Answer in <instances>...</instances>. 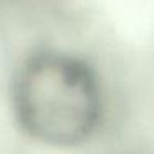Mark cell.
<instances>
[{
	"label": "cell",
	"instance_id": "1",
	"mask_svg": "<svg viewBox=\"0 0 154 154\" xmlns=\"http://www.w3.org/2000/svg\"><path fill=\"white\" fill-rule=\"evenodd\" d=\"M17 119L35 139L75 146L98 126L101 94L85 61L60 51H42L23 63L14 88Z\"/></svg>",
	"mask_w": 154,
	"mask_h": 154
}]
</instances>
